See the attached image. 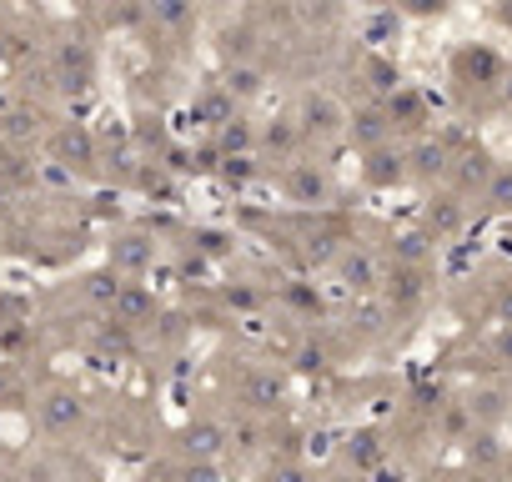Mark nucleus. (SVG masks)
<instances>
[{
	"instance_id": "f257e3e1",
	"label": "nucleus",
	"mask_w": 512,
	"mask_h": 482,
	"mask_svg": "<svg viewBox=\"0 0 512 482\" xmlns=\"http://www.w3.org/2000/svg\"><path fill=\"white\" fill-rule=\"evenodd\" d=\"M96 136L81 126V121H66V126H56V136H51V161H61V166H71V171H91L96 166Z\"/></svg>"
},
{
	"instance_id": "f03ea898",
	"label": "nucleus",
	"mask_w": 512,
	"mask_h": 482,
	"mask_svg": "<svg viewBox=\"0 0 512 482\" xmlns=\"http://www.w3.org/2000/svg\"><path fill=\"white\" fill-rule=\"evenodd\" d=\"M36 417H41V427H46V432L66 437V432H76V427L86 422V402H81L71 387H51V392L36 402Z\"/></svg>"
},
{
	"instance_id": "7ed1b4c3",
	"label": "nucleus",
	"mask_w": 512,
	"mask_h": 482,
	"mask_svg": "<svg viewBox=\"0 0 512 482\" xmlns=\"http://www.w3.org/2000/svg\"><path fill=\"white\" fill-rule=\"evenodd\" d=\"M156 312H161L156 292H151V287H141V282H126L106 317H111V322H121L126 332H141V327H151V322H156Z\"/></svg>"
},
{
	"instance_id": "20e7f679",
	"label": "nucleus",
	"mask_w": 512,
	"mask_h": 482,
	"mask_svg": "<svg viewBox=\"0 0 512 482\" xmlns=\"http://www.w3.org/2000/svg\"><path fill=\"white\" fill-rule=\"evenodd\" d=\"M91 76H96V61H91V51L81 41L56 46V91L61 96H81L91 86Z\"/></svg>"
},
{
	"instance_id": "39448f33",
	"label": "nucleus",
	"mask_w": 512,
	"mask_h": 482,
	"mask_svg": "<svg viewBox=\"0 0 512 482\" xmlns=\"http://www.w3.org/2000/svg\"><path fill=\"white\" fill-rule=\"evenodd\" d=\"M347 121H352V116H347L332 96H307V101H302V121H297V126H302V136H337Z\"/></svg>"
},
{
	"instance_id": "423d86ee",
	"label": "nucleus",
	"mask_w": 512,
	"mask_h": 482,
	"mask_svg": "<svg viewBox=\"0 0 512 482\" xmlns=\"http://www.w3.org/2000/svg\"><path fill=\"white\" fill-rule=\"evenodd\" d=\"M191 116H196V126L221 131V126H231V121H236V96H231L226 86H206V91L191 101Z\"/></svg>"
},
{
	"instance_id": "0eeeda50",
	"label": "nucleus",
	"mask_w": 512,
	"mask_h": 482,
	"mask_svg": "<svg viewBox=\"0 0 512 482\" xmlns=\"http://www.w3.org/2000/svg\"><path fill=\"white\" fill-rule=\"evenodd\" d=\"M146 267H151V236L131 231V236H116V241H111V272L141 277Z\"/></svg>"
},
{
	"instance_id": "6e6552de",
	"label": "nucleus",
	"mask_w": 512,
	"mask_h": 482,
	"mask_svg": "<svg viewBox=\"0 0 512 482\" xmlns=\"http://www.w3.org/2000/svg\"><path fill=\"white\" fill-rule=\"evenodd\" d=\"M226 442H231V432H226L221 422H191V427L181 432V447H186V457H196V462H216Z\"/></svg>"
},
{
	"instance_id": "1a4fd4ad",
	"label": "nucleus",
	"mask_w": 512,
	"mask_h": 482,
	"mask_svg": "<svg viewBox=\"0 0 512 482\" xmlns=\"http://www.w3.org/2000/svg\"><path fill=\"white\" fill-rule=\"evenodd\" d=\"M241 402H246L251 412H272V407L282 402V377H277V372H246Z\"/></svg>"
},
{
	"instance_id": "9d476101",
	"label": "nucleus",
	"mask_w": 512,
	"mask_h": 482,
	"mask_svg": "<svg viewBox=\"0 0 512 482\" xmlns=\"http://www.w3.org/2000/svg\"><path fill=\"white\" fill-rule=\"evenodd\" d=\"M492 176H497L492 156H487V151H467L462 166H457V191H462V196H467V191H487Z\"/></svg>"
},
{
	"instance_id": "9b49d317",
	"label": "nucleus",
	"mask_w": 512,
	"mask_h": 482,
	"mask_svg": "<svg viewBox=\"0 0 512 482\" xmlns=\"http://www.w3.org/2000/svg\"><path fill=\"white\" fill-rule=\"evenodd\" d=\"M287 196H292V201H322V196H327V176H322L317 166L297 161V166L287 171Z\"/></svg>"
},
{
	"instance_id": "f8f14e48",
	"label": "nucleus",
	"mask_w": 512,
	"mask_h": 482,
	"mask_svg": "<svg viewBox=\"0 0 512 482\" xmlns=\"http://www.w3.org/2000/svg\"><path fill=\"white\" fill-rule=\"evenodd\" d=\"M191 0H146V16L156 31H186L191 26Z\"/></svg>"
},
{
	"instance_id": "ddd939ff",
	"label": "nucleus",
	"mask_w": 512,
	"mask_h": 482,
	"mask_svg": "<svg viewBox=\"0 0 512 482\" xmlns=\"http://www.w3.org/2000/svg\"><path fill=\"white\" fill-rule=\"evenodd\" d=\"M347 131H352V141H357V146L377 151V146L387 141V131H392V116H382V111H362V116H352V121H347Z\"/></svg>"
},
{
	"instance_id": "4468645a",
	"label": "nucleus",
	"mask_w": 512,
	"mask_h": 482,
	"mask_svg": "<svg viewBox=\"0 0 512 482\" xmlns=\"http://www.w3.org/2000/svg\"><path fill=\"white\" fill-rule=\"evenodd\" d=\"M342 282H347L352 292H372V287H377V262H372L367 252H347V257H342Z\"/></svg>"
},
{
	"instance_id": "2eb2a0df",
	"label": "nucleus",
	"mask_w": 512,
	"mask_h": 482,
	"mask_svg": "<svg viewBox=\"0 0 512 482\" xmlns=\"http://www.w3.org/2000/svg\"><path fill=\"white\" fill-rule=\"evenodd\" d=\"M121 287H126L121 272H96V277H86V302H96V307L111 312V302L121 297Z\"/></svg>"
},
{
	"instance_id": "dca6fc26",
	"label": "nucleus",
	"mask_w": 512,
	"mask_h": 482,
	"mask_svg": "<svg viewBox=\"0 0 512 482\" xmlns=\"http://www.w3.org/2000/svg\"><path fill=\"white\" fill-rule=\"evenodd\" d=\"M246 146H251V126H246L241 116L216 131V151H221V156H246Z\"/></svg>"
},
{
	"instance_id": "f3484780",
	"label": "nucleus",
	"mask_w": 512,
	"mask_h": 482,
	"mask_svg": "<svg viewBox=\"0 0 512 482\" xmlns=\"http://www.w3.org/2000/svg\"><path fill=\"white\" fill-rule=\"evenodd\" d=\"M221 86H226L236 101H246V96H256V91H262V71H256V66H231Z\"/></svg>"
},
{
	"instance_id": "a211bd4d",
	"label": "nucleus",
	"mask_w": 512,
	"mask_h": 482,
	"mask_svg": "<svg viewBox=\"0 0 512 482\" xmlns=\"http://www.w3.org/2000/svg\"><path fill=\"white\" fill-rule=\"evenodd\" d=\"M487 206H497V211H512V166H497V176L487 181Z\"/></svg>"
},
{
	"instance_id": "6ab92c4d",
	"label": "nucleus",
	"mask_w": 512,
	"mask_h": 482,
	"mask_svg": "<svg viewBox=\"0 0 512 482\" xmlns=\"http://www.w3.org/2000/svg\"><path fill=\"white\" fill-rule=\"evenodd\" d=\"M387 116H392V126H417V121H422V101H417L412 91H397Z\"/></svg>"
},
{
	"instance_id": "aec40b11",
	"label": "nucleus",
	"mask_w": 512,
	"mask_h": 482,
	"mask_svg": "<svg viewBox=\"0 0 512 482\" xmlns=\"http://www.w3.org/2000/svg\"><path fill=\"white\" fill-rule=\"evenodd\" d=\"M427 221H432L437 231H457V221H462V201H457V196H442V201H432Z\"/></svg>"
},
{
	"instance_id": "412c9836",
	"label": "nucleus",
	"mask_w": 512,
	"mask_h": 482,
	"mask_svg": "<svg viewBox=\"0 0 512 482\" xmlns=\"http://www.w3.org/2000/svg\"><path fill=\"white\" fill-rule=\"evenodd\" d=\"M362 71H367V81H372V91H392V96H397V66H392V61H382V56H372V61H367Z\"/></svg>"
},
{
	"instance_id": "4be33fe9",
	"label": "nucleus",
	"mask_w": 512,
	"mask_h": 482,
	"mask_svg": "<svg viewBox=\"0 0 512 482\" xmlns=\"http://www.w3.org/2000/svg\"><path fill=\"white\" fill-rule=\"evenodd\" d=\"M176 482H226V477H221L216 462H196V457H186V462L176 467Z\"/></svg>"
},
{
	"instance_id": "5701e85b",
	"label": "nucleus",
	"mask_w": 512,
	"mask_h": 482,
	"mask_svg": "<svg viewBox=\"0 0 512 482\" xmlns=\"http://www.w3.org/2000/svg\"><path fill=\"white\" fill-rule=\"evenodd\" d=\"M412 161H417V171H422V176L447 171V151H442V146H432V141H427V146H417V151H412Z\"/></svg>"
},
{
	"instance_id": "b1692460",
	"label": "nucleus",
	"mask_w": 512,
	"mask_h": 482,
	"mask_svg": "<svg viewBox=\"0 0 512 482\" xmlns=\"http://www.w3.org/2000/svg\"><path fill=\"white\" fill-rule=\"evenodd\" d=\"M387 297H392V302H417V297H422L417 272H397V277H392V287H387Z\"/></svg>"
},
{
	"instance_id": "393cba45",
	"label": "nucleus",
	"mask_w": 512,
	"mask_h": 482,
	"mask_svg": "<svg viewBox=\"0 0 512 482\" xmlns=\"http://www.w3.org/2000/svg\"><path fill=\"white\" fill-rule=\"evenodd\" d=\"M347 457H352V462H362V467H367V462H377V457H382L377 432H357V437H352V447H347Z\"/></svg>"
},
{
	"instance_id": "a878e982",
	"label": "nucleus",
	"mask_w": 512,
	"mask_h": 482,
	"mask_svg": "<svg viewBox=\"0 0 512 482\" xmlns=\"http://www.w3.org/2000/svg\"><path fill=\"white\" fill-rule=\"evenodd\" d=\"M367 176H372V181H392V176H402V156L372 151V166H367Z\"/></svg>"
},
{
	"instance_id": "bb28decb",
	"label": "nucleus",
	"mask_w": 512,
	"mask_h": 482,
	"mask_svg": "<svg viewBox=\"0 0 512 482\" xmlns=\"http://www.w3.org/2000/svg\"><path fill=\"white\" fill-rule=\"evenodd\" d=\"M231 186H241V181H251V156H221V166H216Z\"/></svg>"
},
{
	"instance_id": "cd10ccee",
	"label": "nucleus",
	"mask_w": 512,
	"mask_h": 482,
	"mask_svg": "<svg viewBox=\"0 0 512 482\" xmlns=\"http://www.w3.org/2000/svg\"><path fill=\"white\" fill-rule=\"evenodd\" d=\"M297 136H302V126H292V121H277V126H267V146H282V151H287Z\"/></svg>"
},
{
	"instance_id": "c85d7f7f",
	"label": "nucleus",
	"mask_w": 512,
	"mask_h": 482,
	"mask_svg": "<svg viewBox=\"0 0 512 482\" xmlns=\"http://www.w3.org/2000/svg\"><path fill=\"white\" fill-rule=\"evenodd\" d=\"M402 11L427 21V16H442V11H447V0H402Z\"/></svg>"
},
{
	"instance_id": "c756f323",
	"label": "nucleus",
	"mask_w": 512,
	"mask_h": 482,
	"mask_svg": "<svg viewBox=\"0 0 512 482\" xmlns=\"http://www.w3.org/2000/svg\"><path fill=\"white\" fill-rule=\"evenodd\" d=\"M31 121H36V116H26V111H16V116H6V126H0V131H6L11 141H21V136H31Z\"/></svg>"
},
{
	"instance_id": "7c9ffc66",
	"label": "nucleus",
	"mask_w": 512,
	"mask_h": 482,
	"mask_svg": "<svg viewBox=\"0 0 512 482\" xmlns=\"http://www.w3.org/2000/svg\"><path fill=\"white\" fill-rule=\"evenodd\" d=\"M267 482H307V472H302V467H297V462H277V467H272V477H267Z\"/></svg>"
},
{
	"instance_id": "2f4dec72",
	"label": "nucleus",
	"mask_w": 512,
	"mask_h": 482,
	"mask_svg": "<svg viewBox=\"0 0 512 482\" xmlns=\"http://www.w3.org/2000/svg\"><path fill=\"white\" fill-rule=\"evenodd\" d=\"M226 51H231V56H246V51H251V31H246V26H241V31H226Z\"/></svg>"
},
{
	"instance_id": "473e14b6",
	"label": "nucleus",
	"mask_w": 512,
	"mask_h": 482,
	"mask_svg": "<svg viewBox=\"0 0 512 482\" xmlns=\"http://www.w3.org/2000/svg\"><path fill=\"white\" fill-rule=\"evenodd\" d=\"M497 347H502V357H507V362H512V332H507V337H502V342H497Z\"/></svg>"
},
{
	"instance_id": "72a5a7b5",
	"label": "nucleus",
	"mask_w": 512,
	"mask_h": 482,
	"mask_svg": "<svg viewBox=\"0 0 512 482\" xmlns=\"http://www.w3.org/2000/svg\"><path fill=\"white\" fill-rule=\"evenodd\" d=\"M472 482H487V477H472Z\"/></svg>"
},
{
	"instance_id": "f704fd0d",
	"label": "nucleus",
	"mask_w": 512,
	"mask_h": 482,
	"mask_svg": "<svg viewBox=\"0 0 512 482\" xmlns=\"http://www.w3.org/2000/svg\"><path fill=\"white\" fill-rule=\"evenodd\" d=\"M0 6H6V0H0Z\"/></svg>"
}]
</instances>
